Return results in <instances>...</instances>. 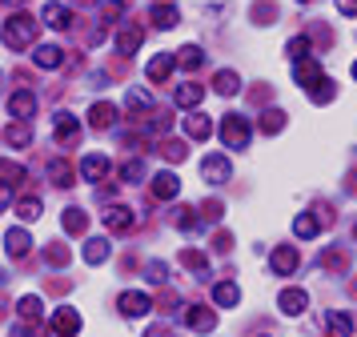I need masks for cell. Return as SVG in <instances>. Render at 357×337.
Segmentation results:
<instances>
[{
    "label": "cell",
    "mask_w": 357,
    "mask_h": 337,
    "mask_svg": "<svg viewBox=\"0 0 357 337\" xmlns=\"http://www.w3.org/2000/svg\"><path fill=\"white\" fill-rule=\"evenodd\" d=\"M217 137H221L225 149H245L249 137H253V128H249V121H245L241 112H229L225 121H221V128H217Z\"/></svg>",
    "instance_id": "cell-1"
},
{
    "label": "cell",
    "mask_w": 357,
    "mask_h": 337,
    "mask_svg": "<svg viewBox=\"0 0 357 337\" xmlns=\"http://www.w3.org/2000/svg\"><path fill=\"white\" fill-rule=\"evenodd\" d=\"M36 36V20L33 16H13L8 24H4V45L8 48H29Z\"/></svg>",
    "instance_id": "cell-2"
},
{
    "label": "cell",
    "mask_w": 357,
    "mask_h": 337,
    "mask_svg": "<svg viewBox=\"0 0 357 337\" xmlns=\"http://www.w3.org/2000/svg\"><path fill=\"white\" fill-rule=\"evenodd\" d=\"M201 177H205L209 185H225L229 177H233V165H229L225 153H213V157H205V165H201Z\"/></svg>",
    "instance_id": "cell-3"
},
{
    "label": "cell",
    "mask_w": 357,
    "mask_h": 337,
    "mask_svg": "<svg viewBox=\"0 0 357 337\" xmlns=\"http://www.w3.org/2000/svg\"><path fill=\"white\" fill-rule=\"evenodd\" d=\"M277 305H281V313H285V317H297V313H305L309 293H305V289H281Z\"/></svg>",
    "instance_id": "cell-4"
},
{
    "label": "cell",
    "mask_w": 357,
    "mask_h": 337,
    "mask_svg": "<svg viewBox=\"0 0 357 337\" xmlns=\"http://www.w3.org/2000/svg\"><path fill=\"white\" fill-rule=\"evenodd\" d=\"M100 221H105V229H113V233H129L132 229V213L125 205H109L105 213H100Z\"/></svg>",
    "instance_id": "cell-5"
},
{
    "label": "cell",
    "mask_w": 357,
    "mask_h": 337,
    "mask_svg": "<svg viewBox=\"0 0 357 337\" xmlns=\"http://www.w3.org/2000/svg\"><path fill=\"white\" fill-rule=\"evenodd\" d=\"M185 325H189V329H197V334H213L217 313H213V309H205V305H193V309L185 313Z\"/></svg>",
    "instance_id": "cell-6"
},
{
    "label": "cell",
    "mask_w": 357,
    "mask_h": 337,
    "mask_svg": "<svg viewBox=\"0 0 357 337\" xmlns=\"http://www.w3.org/2000/svg\"><path fill=\"white\" fill-rule=\"evenodd\" d=\"M89 125L97 128V133H109V128L116 125V109L109 105V100H100V105H93V109H89Z\"/></svg>",
    "instance_id": "cell-7"
},
{
    "label": "cell",
    "mask_w": 357,
    "mask_h": 337,
    "mask_svg": "<svg viewBox=\"0 0 357 337\" xmlns=\"http://www.w3.org/2000/svg\"><path fill=\"white\" fill-rule=\"evenodd\" d=\"M52 329L61 337H73L77 329H81V317H77V309H68V305H61L56 313H52Z\"/></svg>",
    "instance_id": "cell-8"
},
{
    "label": "cell",
    "mask_w": 357,
    "mask_h": 337,
    "mask_svg": "<svg viewBox=\"0 0 357 337\" xmlns=\"http://www.w3.org/2000/svg\"><path fill=\"white\" fill-rule=\"evenodd\" d=\"M121 313H125V317H145L149 309H153V301H149L145 293H121Z\"/></svg>",
    "instance_id": "cell-9"
},
{
    "label": "cell",
    "mask_w": 357,
    "mask_h": 337,
    "mask_svg": "<svg viewBox=\"0 0 357 337\" xmlns=\"http://www.w3.org/2000/svg\"><path fill=\"white\" fill-rule=\"evenodd\" d=\"M177 68V57H169V52H161V57H153L145 68V77L153 80V84H161V80H169V73Z\"/></svg>",
    "instance_id": "cell-10"
},
{
    "label": "cell",
    "mask_w": 357,
    "mask_h": 337,
    "mask_svg": "<svg viewBox=\"0 0 357 337\" xmlns=\"http://www.w3.org/2000/svg\"><path fill=\"white\" fill-rule=\"evenodd\" d=\"M293 80H297V84H305V89H313V84H317V80H321V64L317 61H293Z\"/></svg>",
    "instance_id": "cell-11"
},
{
    "label": "cell",
    "mask_w": 357,
    "mask_h": 337,
    "mask_svg": "<svg viewBox=\"0 0 357 337\" xmlns=\"http://www.w3.org/2000/svg\"><path fill=\"white\" fill-rule=\"evenodd\" d=\"M177 193H181L177 173H157L153 177V197H157V201H173Z\"/></svg>",
    "instance_id": "cell-12"
},
{
    "label": "cell",
    "mask_w": 357,
    "mask_h": 337,
    "mask_svg": "<svg viewBox=\"0 0 357 337\" xmlns=\"http://www.w3.org/2000/svg\"><path fill=\"white\" fill-rule=\"evenodd\" d=\"M105 173H109V157H100V153H89V157L81 160V177L84 181H105Z\"/></svg>",
    "instance_id": "cell-13"
},
{
    "label": "cell",
    "mask_w": 357,
    "mask_h": 337,
    "mask_svg": "<svg viewBox=\"0 0 357 337\" xmlns=\"http://www.w3.org/2000/svg\"><path fill=\"white\" fill-rule=\"evenodd\" d=\"M8 112H13V117H20V121H24V117H33V112H36V96L29 93V89L13 93V96H8Z\"/></svg>",
    "instance_id": "cell-14"
},
{
    "label": "cell",
    "mask_w": 357,
    "mask_h": 337,
    "mask_svg": "<svg viewBox=\"0 0 357 337\" xmlns=\"http://www.w3.org/2000/svg\"><path fill=\"white\" fill-rule=\"evenodd\" d=\"M293 233H297L301 241L317 237V233H321V213H297V221H293Z\"/></svg>",
    "instance_id": "cell-15"
},
{
    "label": "cell",
    "mask_w": 357,
    "mask_h": 337,
    "mask_svg": "<svg viewBox=\"0 0 357 337\" xmlns=\"http://www.w3.org/2000/svg\"><path fill=\"white\" fill-rule=\"evenodd\" d=\"M293 269H297V249L277 245V249H273V273H277V277H289Z\"/></svg>",
    "instance_id": "cell-16"
},
{
    "label": "cell",
    "mask_w": 357,
    "mask_h": 337,
    "mask_svg": "<svg viewBox=\"0 0 357 337\" xmlns=\"http://www.w3.org/2000/svg\"><path fill=\"white\" fill-rule=\"evenodd\" d=\"M141 40H145V32L137 29V24H125V29L116 32V48H121V52H137V48H141Z\"/></svg>",
    "instance_id": "cell-17"
},
{
    "label": "cell",
    "mask_w": 357,
    "mask_h": 337,
    "mask_svg": "<svg viewBox=\"0 0 357 337\" xmlns=\"http://www.w3.org/2000/svg\"><path fill=\"white\" fill-rule=\"evenodd\" d=\"M205 100V89L197 84V80H189V84H177V105L181 109H197Z\"/></svg>",
    "instance_id": "cell-18"
},
{
    "label": "cell",
    "mask_w": 357,
    "mask_h": 337,
    "mask_svg": "<svg viewBox=\"0 0 357 337\" xmlns=\"http://www.w3.org/2000/svg\"><path fill=\"white\" fill-rule=\"evenodd\" d=\"M40 20L49 24V29H68V20H73V13H68L65 4H45V13H40Z\"/></svg>",
    "instance_id": "cell-19"
},
{
    "label": "cell",
    "mask_w": 357,
    "mask_h": 337,
    "mask_svg": "<svg viewBox=\"0 0 357 337\" xmlns=\"http://www.w3.org/2000/svg\"><path fill=\"white\" fill-rule=\"evenodd\" d=\"M77 133H81V125H77V117H68V112H61V117H56V144H73V141H77Z\"/></svg>",
    "instance_id": "cell-20"
},
{
    "label": "cell",
    "mask_w": 357,
    "mask_h": 337,
    "mask_svg": "<svg viewBox=\"0 0 357 337\" xmlns=\"http://www.w3.org/2000/svg\"><path fill=\"white\" fill-rule=\"evenodd\" d=\"M213 301L221 305V309H233V305L241 301V289L233 285V281H221V285H213Z\"/></svg>",
    "instance_id": "cell-21"
},
{
    "label": "cell",
    "mask_w": 357,
    "mask_h": 337,
    "mask_svg": "<svg viewBox=\"0 0 357 337\" xmlns=\"http://www.w3.org/2000/svg\"><path fill=\"white\" fill-rule=\"evenodd\" d=\"M33 61L40 64V68H61V64H65V52H61L56 45H40L33 52Z\"/></svg>",
    "instance_id": "cell-22"
},
{
    "label": "cell",
    "mask_w": 357,
    "mask_h": 337,
    "mask_svg": "<svg viewBox=\"0 0 357 337\" xmlns=\"http://www.w3.org/2000/svg\"><path fill=\"white\" fill-rule=\"evenodd\" d=\"M349 334H354V317L345 309H333L329 313V337H349Z\"/></svg>",
    "instance_id": "cell-23"
},
{
    "label": "cell",
    "mask_w": 357,
    "mask_h": 337,
    "mask_svg": "<svg viewBox=\"0 0 357 337\" xmlns=\"http://www.w3.org/2000/svg\"><path fill=\"white\" fill-rule=\"evenodd\" d=\"M109 253H113V249H109V241H105V237H93L89 245H84V261H89V265L109 261Z\"/></svg>",
    "instance_id": "cell-24"
},
{
    "label": "cell",
    "mask_w": 357,
    "mask_h": 337,
    "mask_svg": "<svg viewBox=\"0 0 357 337\" xmlns=\"http://www.w3.org/2000/svg\"><path fill=\"white\" fill-rule=\"evenodd\" d=\"M4 141H8V144H33V128H29V125L17 117L13 125L4 128Z\"/></svg>",
    "instance_id": "cell-25"
},
{
    "label": "cell",
    "mask_w": 357,
    "mask_h": 337,
    "mask_svg": "<svg viewBox=\"0 0 357 337\" xmlns=\"http://www.w3.org/2000/svg\"><path fill=\"white\" fill-rule=\"evenodd\" d=\"M49 181L52 185H61V189H68L73 185V169H68V160H49Z\"/></svg>",
    "instance_id": "cell-26"
},
{
    "label": "cell",
    "mask_w": 357,
    "mask_h": 337,
    "mask_svg": "<svg viewBox=\"0 0 357 337\" xmlns=\"http://www.w3.org/2000/svg\"><path fill=\"white\" fill-rule=\"evenodd\" d=\"M177 20H181V13L173 4H157V8H153V24H157V29H177Z\"/></svg>",
    "instance_id": "cell-27"
},
{
    "label": "cell",
    "mask_w": 357,
    "mask_h": 337,
    "mask_svg": "<svg viewBox=\"0 0 357 337\" xmlns=\"http://www.w3.org/2000/svg\"><path fill=\"white\" fill-rule=\"evenodd\" d=\"M213 125L205 117H185V137H193V141H209Z\"/></svg>",
    "instance_id": "cell-28"
},
{
    "label": "cell",
    "mask_w": 357,
    "mask_h": 337,
    "mask_svg": "<svg viewBox=\"0 0 357 337\" xmlns=\"http://www.w3.org/2000/svg\"><path fill=\"white\" fill-rule=\"evenodd\" d=\"M213 89H217L221 96H237V93H241V77H237V73H217Z\"/></svg>",
    "instance_id": "cell-29"
},
{
    "label": "cell",
    "mask_w": 357,
    "mask_h": 337,
    "mask_svg": "<svg viewBox=\"0 0 357 337\" xmlns=\"http://www.w3.org/2000/svg\"><path fill=\"white\" fill-rule=\"evenodd\" d=\"M201 61H205V52H201L197 45H185V48L177 52V64L185 68V73H193V68H201Z\"/></svg>",
    "instance_id": "cell-30"
},
{
    "label": "cell",
    "mask_w": 357,
    "mask_h": 337,
    "mask_svg": "<svg viewBox=\"0 0 357 337\" xmlns=\"http://www.w3.org/2000/svg\"><path fill=\"white\" fill-rule=\"evenodd\" d=\"M84 229H89L84 209H68V213H65V233H73V237H77V233H84Z\"/></svg>",
    "instance_id": "cell-31"
},
{
    "label": "cell",
    "mask_w": 357,
    "mask_h": 337,
    "mask_svg": "<svg viewBox=\"0 0 357 337\" xmlns=\"http://www.w3.org/2000/svg\"><path fill=\"white\" fill-rule=\"evenodd\" d=\"M281 128H285V112H281V109H269L265 117H261V133H269V137H273V133H281Z\"/></svg>",
    "instance_id": "cell-32"
},
{
    "label": "cell",
    "mask_w": 357,
    "mask_h": 337,
    "mask_svg": "<svg viewBox=\"0 0 357 337\" xmlns=\"http://www.w3.org/2000/svg\"><path fill=\"white\" fill-rule=\"evenodd\" d=\"M8 257H24L29 253V237H24V233H20V229H8Z\"/></svg>",
    "instance_id": "cell-33"
},
{
    "label": "cell",
    "mask_w": 357,
    "mask_h": 337,
    "mask_svg": "<svg viewBox=\"0 0 357 337\" xmlns=\"http://www.w3.org/2000/svg\"><path fill=\"white\" fill-rule=\"evenodd\" d=\"M17 217L20 221H36V217H40V197H24L17 205Z\"/></svg>",
    "instance_id": "cell-34"
},
{
    "label": "cell",
    "mask_w": 357,
    "mask_h": 337,
    "mask_svg": "<svg viewBox=\"0 0 357 337\" xmlns=\"http://www.w3.org/2000/svg\"><path fill=\"white\" fill-rule=\"evenodd\" d=\"M141 177H145V165H141V160H125V165H121V181H125V185H137Z\"/></svg>",
    "instance_id": "cell-35"
},
{
    "label": "cell",
    "mask_w": 357,
    "mask_h": 337,
    "mask_svg": "<svg viewBox=\"0 0 357 337\" xmlns=\"http://www.w3.org/2000/svg\"><path fill=\"white\" fill-rule=\"evenodd\" d=\"M285 52H289V61H305L309 57V36H293L289 45H285Z\"/></svg>",
    "instance_id": "cell-36"
},
{
    "label": "cell",
    "mask_w": 357,
    "mask_h": 337,
    "mask_svg": "<svg viewBox=\"0 0 357 337\" xmlns=\"http://www.w3.org/2000/svg\"><path fill=\"white\" fill-rule=\"evenodd\" d=\"M309 96H313V100H317V105H329V100H333V84H329V80H317V84H313V89H309Z\"/></svg>",
    "instance_id": "cell-37"
},
{
    "label": "cell",
    "mask_w": 357,
    "mask_h": 337,
    "mask_svg": "<svg viewBox=\"0 0 357 337\" xmlns=\"http://www.w3.org/2000/svg\"><path fill=\"white\" fill-rule=\"evenodd\" d=\"M177 225H181V233H201V217H193V209H181Z\"/></svg>",
    "instance_id": "cell-38"
},
{
    "label": "cell",
    "mask_w": 357,
    "mask_h": 337,
    "mask_svg": "<svg viewBox=\"0 0 357 337\" xmlns=\"http://www.w3.org/2000/svg\"><path fill=\"white\" fill-rule=\"evenodd\" d=\"M181 265H185V269H193V273H201V277H205V257H201V253H193V249H185V253H181Z\"/></svg>",
    "instance_id": "cell-39"
},
{
    "label": "cell",
    "mask_w": 357,
    "mask_h": 337,
    "mask_svg": "<svg viewBox=\"0 0 357 337\" xmlns=\"http://www.w3.org/2000/svg\"><path fill=\"white\" fill-rule=\"evenodd\" d=\"M20 317H29V321L40 317V297H20Z\"/></svg>",
    "instance_id": "cell-40"
},
{
    "label": "cell",
    "mask_w": 357,
    "mask_h": 337,
    "mask_svg": "<svg viewBox=\"0 0 357 337\" xmlns=\"http://www.w3.org/2000/svg\"><path fill=\"white\" fill-rule=\"evenodd\" d=\"M321 265L325 269H333V273H341L345 269V253H341V249H329V253L321 257Z\"/></svg>",
    "instance_id": "cell-41"
},
{
    "label": "cell",
    "mask_w": 357,
    "mask_h": 337,
    "mask_svg": "<svg viewBox=\"0 0 357 337\" xmlns=\"http://www.w3.org/2000/svg\"><path fill=\"white\" fill-rule=\"evenodd\" d=\"M165 277H169V269H165L161 261H149V281L153 285H165Z\"/></svg>",
    "instance_id": "cell-42"
},
{
    "label": "cell",
    "mask_w": 357,
    "mask_h": 337,
    "mask_svg": "<svg viewBox=\"0 0 357 337\" xmlns=\"http://www.w3.org/2000/svg\"><path fill=\"white\" fill-rule=\"evenodd\" d=\"M165 157L173 160V165H177V160H185V144H181V141H165Z\"/></svg>",
    "instance_id": "cell-43"
},
{
    "label": "cell",
    "mask_w": 357,
    "mask_h": 337,
    "mask_svg": "<svg viewBox=\"0 0 357 337\" xmlns=\"http://www.w3.org/2000/svg\"><path fill=\"white\" fill-rule=\"evenodd\" d=\"M337 13L341 16H357V0H337Z\"/></svg>",
    "instance_id": "cell-44"
},
{
    "label": "cell",
    "mask_w": 357,
    "mask_h": 337,
    "mask_svg": "<svg viewBox=\"0 0 357 337\" xmlns=\"http://www.w3.org/2000/svg\"><path fill=\"white\" fill-rule=\"evenodd\" d=\"M354 80H357V61H354Z\"/></svg>",
    "instance_id": "cell-45"
},
{
    "label": "cell",
    "mask_w": 357,
    "mask_h": 337,
    "mask_svg": "<svg viewBox=\"0 0 357 337\" xmlns=\"http://www.w3.org/2000/svg\"><path fill=\"white\" fill-rule=\"evenodd\" d=\"M354 237H357V225H354Z\"/></svg>",
    "instance_id": "cell-46"
}]
</instances>
